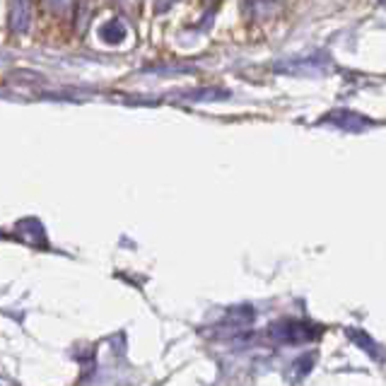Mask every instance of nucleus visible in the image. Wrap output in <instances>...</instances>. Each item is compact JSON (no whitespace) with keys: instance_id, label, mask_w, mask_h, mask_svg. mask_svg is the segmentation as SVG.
Instances as JSON below:
<instances>
[{"instance_id":"f257e3e1","label":"nucleus","mask_w":386,"mask_h":386,"mask_svg":"<svg viewBox=\"0 0 386 386\" xmlns=\"http://www.w3.org/2000/svg\"><path fill=\"white\" fill-rule=\"evenodd\" d=\"M319 331L307 322H278L270 329V338L287 345H304L317 338Z\"/></svg>"}]
</instances>
